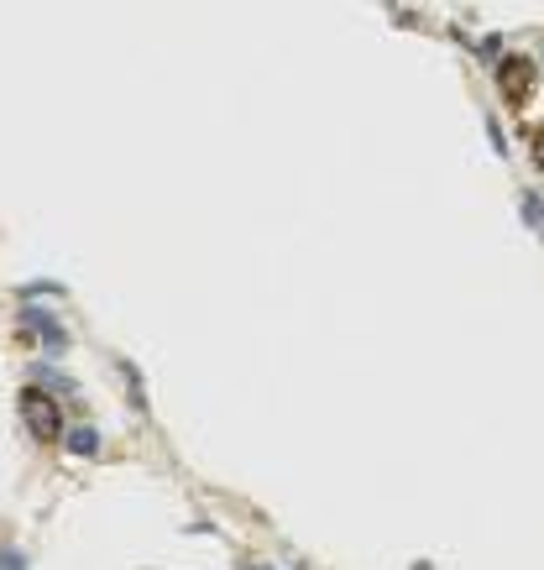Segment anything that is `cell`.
I'll return each mask as SVG.
<instances>
[{"label": "cell", "instance_id": "cell-6", "mask_svg": "<svg viewBox=\"0 0 544 570\" xmlns=\"http://www.w3.org/2000/svg\"><path fill=\"white\" fill-rule=\"evenodd\" d=\"M529 157H534V168L544 173V126L534 131V142H529Z\"/></svg>", "mask_w": 544, "mask_h": 570}, {"label": "cell", "instance_id": "cell-4", "mask_svg": "<svg viewBox=\"0 0 544 570\" xmlns=\"http://www.w3.org/2000/svg\"><path fill=\"white\" fill-rule=\"evenodd\" d=\"M63 450H68V455H95V450H100V429L74 424V429L63 435Z\"/></svg>", "mask_w": 544, "mask_h": 570}, {"label": "cell", "instance_id": "cell-7", "mask_svg": "<svg viewBox=\"0 0 544 570\" xmlns=\"http://www.w3.org/2000/svg\"><path fill=\"white\" fill-rule=\"evenodd\" d=\"M37 377H42V382H48V387H63V393H68V377H58L53 367H37Z\"/></svg>", "mask_w": 544, "mask_h": 570}, {"label": "cell", "instance_id": "cell-3", "mask_svg": "<svg viewBox=\"0 0 544 570\" xmlns=\"http://www.w3.org/2000/svg\"><path fill=\"white\" fill-rule=\"evenodd\" d=\"M21 330H32V335H37L48 351H63V346H68V330L58 325V319H53L48 309H37V304H27V309H21Z\"/></svg>", "mask_w": 544, "mask_h": 570}, {"label": "cell", "instance_id": "cell-1", "mask_svg": "<svg viewBox=\"0 0 544 570\" xmlns=\"http://www.w3.org/2000/svg\"><path fill=\"white\" fill-rule=\"evenodd\" d=\"M16 414H21V424H27L37 440H53L63 429V408L53 403L48 387H21V393H16Z\"/></svg>", "mask_w": 544, "mask_h": 570}, {"label": "cell", "instance_id": "cell-8", "mask_svg": "<svg viewBox=\"0 0 544 570\" xmlns=\"http://www.w3.org/2000/svg\"><path fill=\"white\" fill-rule=\"evenodd\" d=\"M6 570H27V560H21V550H6Z\"/></svg>", "mask_w": 544, "mask_h": 570}, {"label": "cell", "instance_id": "cell-5", "mask_svg": "<svg viewBox=\"0 0 544 570\" xmlns=\"http://www.w3.org/2000/svg\"><path fill=\"white\" fill-rule=\"evenodd\" d=\"M518 215H524L529 231L544 236V199H539V194H524V199H518Z\"/></svg>", "mask_w": 544, "mask_h": 570}, {"label": "cell", "instance_id": "cell-9", "mask_svg": "<svg viewBox=\"0 0 544 570\" xmlns=\"http://www.w3.org/2000/svg\"><path fill=\"white\" fill-rule=\"evenodd\" d=\"M414 570H435V565H414Z\"/></svg>", "mask_w": 544, "mask_h": 570}, {"label": "cell", "instance_id": "cell-10", "mask_svg": "<svg viewBox=\"0 0 544 570\" xmlns=\"http://www.w3.org/2000/svg\"><path fill=\"white\" fill-rule=\"evenodd\" d=\"M267 570H272V565H267Z\"/></svg>", "mask_w": 544, "mask_h": 570}, {"label": "cell", "instance_id": "cell-2", "mask_svg": "<svg viewBox=\"0 0 544 570\" xmlns=\"http://www.w3.org/2000/svg\"><path fill=\"white\" fill-rule=\"evenodd\" d=\"M497 89H503L508 105H524L534 95V63L529 58H497Z\"/></svg>", "mask_w": 544, "mask_h": 570}]
</instances>
